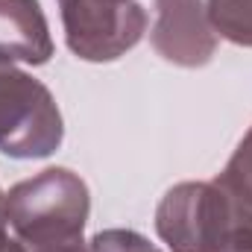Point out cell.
<instances>
[{"mask_svg": "<svg viewBox=\"0 0 252 252\" xmlns=\"http://www.w3.org/2000/svg\"><path fill=\"white\" fill-rule=\"evenodd\" d=\"M64 41L82 62H115L147 32L141 0H56Z\"/></svg>", "mask_w": 252, "mask_h": 252, "instance_id": "obj_4", "label": "cell"}, {"mask_svg": "<svg viewBox=\"0 0 252 252\" xmlns=\"http://www.w3.org/2000/svg\"><path fill=\"white\" fill-rule=\"evenodd\" d=\"M156 232L170 252H252V205L217 179L179 182L156 208Z\"/></svg>", "mask_w": 252, "mask_h": 252, "instance_id": "obj_1", "label": "cell"}, {"mask_svg": "<svg viewBox=\"0 0 252 252\" xmlns=\"http://www.w3.org/2000/svg\"><path fill=\"white\" fill-rule=\"evenodd\" d=\"M88 252H161L156 244H150L141 232L132 229H106L97 232L88 244Z\"/></svg>", "mask_w": 252, "mask_h": 252, "instance_id": "obj_9", "label": "cell"}, {"mask_svg": "<svg viewBox=\"0 0 252 252\" xmlns=\"http://www.w3.org/2000/svg\"><path fill=\"white\" fill-rule=\"evenodd\" d=\"M62 138V112L50 88L0 53V153L9 158H47Z\"/></svg>", "mask_w": 252, "mask_h": 252, "instance_id": "obj_3", "label": "cell"}, {"mask_svg": "<svg viewBox=\"0 0 252 252\" xmlns=\"http://www.w3.org/2000/svg\"><path fill=\"white\" fill-rule=\"evenodd\" d=\"M217 182L226 185L235 196H241L247 205H252V126L250 132L241 138V144L235 147V153L226 161V167L217 176Z\"/></svg>", "mask_w": 252, "mask_h": 252, "instance_id": "obj_8", "label": "cell"}, {"mask_svg": "<svg viewBox=\"0 0 252 252\" xmlns=\"http://www.w3.org/2000/svg\"><path fill=\"white\" fill-rule=\"evenodd\" d=\"M205 9L220 38L238 47H252V0H208Z\"/></svg>", "mask_w": 252, "mask_h": 252, "instance_id": "obj_7", "label": "cell"}, {"mask_svg": "<svg viewBox=\"0 0 252 252\" xmlns=\"http://www.w3.org/2000/svg\"><path fill=\"white\" fill-rule=\"evenodd\" d=\"M24 252H88L85 241H67V244H38V247H21Z\"/></svg>", "mask_w": 252, "mask_h": 252, "instance_id": "obj_11", "label": "cell"}, {"mask_svg": "<svg viewBox=\"0 0 252 252\" xmlns=\"http://www.w3.org/2000/svg\"><path fill=\"white\" fill-rule=\"evenodd\" d=\"M156 21L150 30L153 50L170 64L202 67L214 59L217 32L202 0H153Z\"/></svg>", "mask_w": 252, "mask_h": 252, "instance_id": "obj_5", "label": "cell"}, {"mask_svg": "<svg viewBox=\"0 0 252 252\" xmlns=\"http://www.w3.org/2000/svg\"><path fill=\"white\" fill-rule=\"evenodd\" d=\"M3 211L21 247L82 241L91 214V193L79 173L47 167L6 190Z\"/></svg>", "mask_w": 252, "mask_h": 252, "instance_id": "obj_2", "label": "cell"}, {"mask_svg": "<svg viewBox=\"0 0 252 252\" xmlns=\"http://www.w3.org/2000/svg\"><path fill=\"white\" fill-rule=\"evenodd\" d=\"M0 53L24 64H47L53 35L38 0H0Z\"/></svg>", "mask_w": 252, "mask_h": 252, "instance_id": "obj_6", "label": "cell"}, {"mask_svg": "<svg viewBox=\"0 0 252 252\" xmlns=\"http://www.w3.org/2000/svg\"><path fill=\"white\" fill-rule=\"evenodd\" d=\"M0 252H24L21 244L15 241L12 229H9V220H6V211H3V190H0Z\"/></svg>", "mask_w": 252, "mask_h": 252, "instance_id": "obj_10", "label": "cell"}]
</instances>
